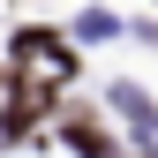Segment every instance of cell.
Wrapping results in <instances>:
<instances>
[{"mask_svg": "<svg viewBox=\"0 0 158 158\" xmlns=\"http://www.w3.org/2000/svg\"><path fill=\"white\" fill-rule=\"evenodd\" d=\"M68 143H75V151H83V158H121V151H113V135H106V128H98V121H90V113H75V121H68Z\"/></svg>", "mask_w": 158, "mask_h": 158, "instance_id": "obj_1", "label": "cell"}]
</instances>
